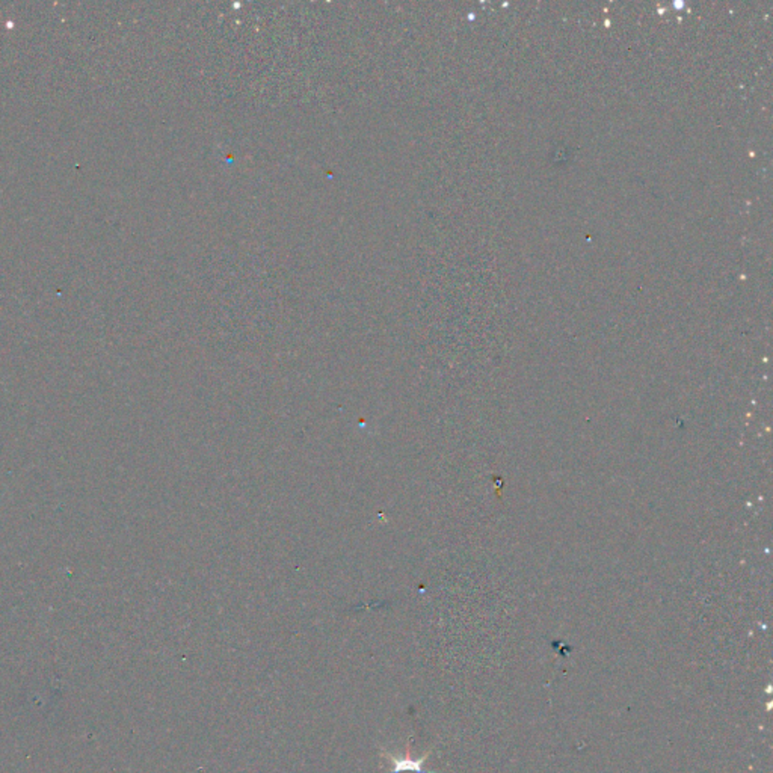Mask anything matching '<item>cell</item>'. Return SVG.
Masks as SVG:
<instances>
[{
  "label": "cell",
  "mask_w": 773,
  "mask_h": 773,
  "mask_svg": "<svg viewBox=\"0 0 773 773\" xmlns=\"http://www.w3.org/2000/svg\"><path fill=\"white\" fill-rule=\"evenodd\" d=\"M383 755L390 762V773H426L423 770V765L429 753H425V755L420 758H413L411 757L409 748H406L405 753H402V755H395V753H390L385 751H383Z\"/></svg>",
  "instance_id": "6da1fadb"
}]
</instances>
